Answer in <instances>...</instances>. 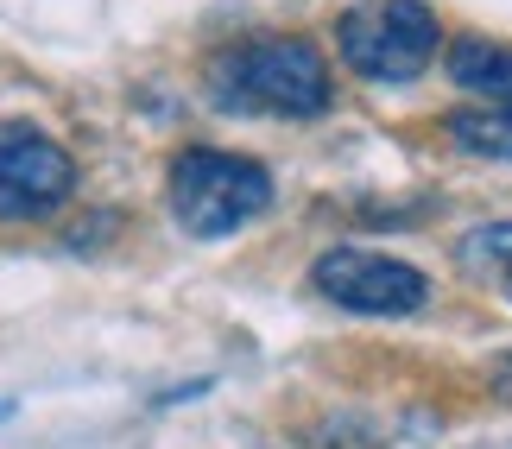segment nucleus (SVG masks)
<instances>
[{"instance_id": "f03ea898", "label": "nucleus", "mask_w": 512, "mask_h": 449, "mask_svg": "<svg viewBox=\"0 0 512 449\" xmlns=\"http://www.w3.org/2000/svg\"><path fill=\"white\" fill-rule=\"evenodd\" d=\"M272 203V178L260 159L222 146H190L171 165V216L184 222L196 241H222V234L247 228Z\"/></svg>"}, {"instance_id": "9d476101", "label": "nucleus", "mask_w": 512, "mask_h": 449, "mask_svg": "<svg viewBox=\"0 0 512 449\" xmlns=\"http://www.w3.org/2000/svg\"><path fill=\"white\" fill-rule=\"evenodd\" d=\"M7 412H13V405H7V399H0V418H7Z\"/></svg>"}, {"instance_id": "39448f33", "label": "nucleus", "mask_w": 512, "mask_h": 449, "mask_svg": "<svg viewBox=\"0 0 512 449\" xmlns=\"http://www.w3.org/2000/svg\"><path fill=\"white\" fill-rule=\"evenodd\" d=\"M76 190V159L51 133L0 121V216L7 222H38L64 209Z\"/></svg>"}, {"instance_id": "7ed1b4c3", "label": "nucleus", "mask_w": 512, "mask_h": 449, "mask_svg": "<svg viewBox=\"0 0 512 449\" xmlns=\"http://www.w3.org/2000/svg\"><path fill=\"white\" fill-rule=\"evenodd\" d=\"M443 26L424 0H354L336 19V51L367 83H411L437 64Z\"/></svg>"}, {"instance_id": "423d86ee", "label": "nucleus", "mask_w": 512, "mask_h": 449, "mask_svg": "<svg viewBox=\"0 0 512 449\" xmlns=\"http://www.w3.org/2000/svg\"><path fill=\"white\" fill-rule=\"evenodd\" d=\"M449 83L475 95L481 108H512V45L500 38H456L449 45Z\"/></svg>"}, {"instance_id": "1a4fd4ad", "label": "nucleus", "mask_w": 512, "mask_h": 449, "mask_svg": "<svg viewBox=\"0 0 512 449\" xmlns=\"http://www.w3.org/2000/svg\"><path fill=\"white\" fill-rule=\"evenodd\" d=\"M494 386H500V399H512V355L494 367Z\"/></svg>"}, {"instance_id": "20e7f679", "label": "nucleus", "mask_w": 512, "mask_h": 449, "mask_svg": "<svg viewBox=\"0 0 512 449\" xmlns=\"http://www.w3.org/2000/svg\"><path fill=\"white\" fill-rule=\"evenodd\" d=\"M317 291L342 310H361V317H411L430 298V279L418 266L392 260V253H367V247H336L317 260Z\"/></svg>"}, {"instance_id": "6e6552de", "label": "nucleus", "mask_w": 512, "mask_h": 449, "mask_svg": "<svg viewBox=\"0 0 512 449\" xmlns=\"http://www.w3.org/2000/svg\"><path fill=\"white\" fill-rule=\"evenodd\" d=\"M462 266L475 272V279H494L512 291V222H487L462 241Z\"/></svg>"}, {"instance_id": "0eeeda50", "label": "nucleus", "mask_w": 512, "mask_h": 449, "mask_svg": "<svg viewBox=\"0 0 512 449\" xmlns=\"http://www.w3.org/2000/svg\"><path fill=\"white\" fill-rule=\"evenodd\" d=\"M449 140H456L468 159H512V108H456L449 114Z\"/></svg>"}, {"instance_id": "f257e3e1", "label": "nucleus", "mask_w": 512, "mask_h": 449, "mask_svg": "<svg viewBox=\"0 0 512 449\" xmlns=\"http://www.w3.org/2000/svg\"><path fill=\"white\" fill-rule=\"evenodd\" d=\"M209 102L228 114L310 121L329 108V64L310 38H247V45L209 57Z\"/></svg>"}]
</instances>
